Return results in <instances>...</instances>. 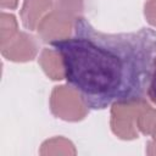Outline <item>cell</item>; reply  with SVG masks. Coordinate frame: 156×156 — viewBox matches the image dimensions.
Here are the masks:
<instances>
[{"mask_svg": "<svg viewBox=\"0 0 156 156\" xmlns=\"http://www.w3.org/2000/svg\"><path fill=\"white\" fill-rule=\"evenodd\" d=\"M39 63L44 72L54 80H61L65 78L62 58L60 54L51 46V49H44L39 57Z\"/></svg>", "mask_w": 156, "mask_h": 156, "instance_id": "52a82bcc", "label": "cell"}, {"mask_svg": "<svg viewBox=\"0 0 156 156\" xmlns=\"http://www.w3.org/2000/svg\"><path fill=\"white\" fill-rule=\"evenodd\" d=\"M149 155H155L156 154V139H154L152 141H150L147 144V151Z\"/></svg>", "mask_w": 156, "mask_h": 156, "instance_id": "4fadbf2b", "label": "cell"}, {"mask_svg": "<svg viewBox=\"0 0 156 156\" xmlns=\"http://www.w3.org/2000/svg\"><path fill=\"white\" fill-rule=\"evenodd\" d=\"M145 17L150 24L156 27V0H147L145 2Z\"/></svg>", "mask_w": 156, "mask_h": 156, "instance_id": "8fae6325", "label": "cell"}, {"mask_svg": "<svg viewBox=\"0 0 156 156\" xmlns=\"http://www.w3.org/2000/svg\"><path fill=\"white\" fill-rule=\"evenodd\" d=\"M147 105L144 99L113 104L111 110L112 132L121 139L138 138V117Z\"/></svg>", "mask_w": 156, "mask_h": 156, "instance_id": "7a4b0ae2", "label": "cell"}, {"mask_svg": "<svg viewBox=\"0 0 156 156\" xmlns=\"http://www.w3.org/2000/svg\"><path fill=\"white\" fill-rule=\"evenodd\" d=\"M52 113L65 121H79L87 115L88 106L72 87H55L50 99Z\"/></svg>", "mask_w": 156, "mask_h": 156, "instance_id": "3957f363", "label": "cell"}, {"mask_svg": "<svg viewBox=\"0 0 156 156\" xmlns=\"http://www.w3.org/2000/svg\"><path fill=\"white\" fill-rule=\"evenodd\" d=\"M52 6L51 0H24L21 10L23 26L29 30L37 29L40 21L52 10Z\"/></svg>", "mask_w": 156, "mask_h": 156, "instance_id": "8992f818", "label": "cell"}, {"mask_svg": "<svg viewBox=\"0 0 156 156\" xmlns=\"http://www.w3.org/2000/svg\"><path fill=\"white\" fill-rule=\"evenodd\" d=\"M151 135H154V139H156V124H155V128H154V132Z\"/></svg>", "mask_w": 156, "mask_h": 156, "instance_id": "5bb4252c", "label": "cell"}, {"mask_svg": "<svg viewBox=\"0 0 156 156\" xmlns=\"http://www.w3.org/2000/svg\"><path fill=\"white\" fill-rule=\"evenodd\" d=\"M84 5L83 0H54L52 10L68 17L72 21L82 16Z\"/></svg>", "mask_w": 156, "mask_h": 156, "instance_id": "ba28073f", "label": "cell"}, {"mask_svg": "<svg viewBox=\"0 0 156 156\" xmlns=\"http://www.w3.org/2000/svg\"><path fill=\"white\" fill-rule=\"evenodd\" d=\"M38 41L33 35L26 32H20L9 43L1 46V54L7 60L26 62L35 57V55L38 54Z\"/></svg>", "mask_w": 156, "mask_h": 156, "instance_id": "5b68a950", "label": "cell"}, {"mask_svg": "<svg viewBox=\"0 0 156 156\" xmlns=\"http://www.w3.org/2000/svg\"><path fill=\"white\" fill-rule=\"evenodd\" d=\"M146 94H147V98L150 99V101L156 105V54L154 57V63H152V69H151L149 84L146 88Z\"/></svg>", "mask_w": 156, "mask_h": 156, "instance_id": "30bf717a", "label": "cell"}, {"mask_svg": "<svg viewBox=\"0 0 156 156\" xmlns=\"http://www.w3.org/2000/svg\"><path fill=\"white\" fill-rule=\"evenodd\" d=\"M73 24L74 21L55 10H51L40 21L37 30L43 41L51 44L54 41L68 38L73 32Z\"/></svg>", "mask_w": 156, "mask_h": 156, "instance_id": "277c9868", "label": "cell"}, {"mask_svg": "<svg viewBox=\"0 0 156 156\" xmlns=\"http://www.w3.org/2000/svg\"><path fill=\"white\" fill-rule=\"evenodd\" d=\"M17 21L13 15L1 12V46L17 34Z\"/></svg>", "mask_w": 156, "mask_h": 156, "instance_id": "9c48e42d", "label": "cell"}, {"mask_svg": "<svg viewBox=\"0 0 156 156\" xmlns=\"http://www.w3.org/2000/svg\"><path fill=\"white\" fill-rule=\"evenodd\" d=\"M50 45L62 58L67 84L88 108L144 99L156 54L154 29L107 34L80 16L72 35Z\"/></svg>", "mask_w": 156, "mask_h": 156, "instance_id": "6da1fadb", "label": "cell"}, {"mask_svg": "<svg viewBox=\"0 0 156 156\" xmlns=\"http://www.w3.org/2000/svg\"><path fill=\"white\" fill-rule=\"evenodd\" d=\"M18 4V0H0V5L2 9H16Z\"/></svg>", "mask_w": 156, "mask_h": 156, "instance_id": "7c38bea8", "label": "cell"}]
</instances>
